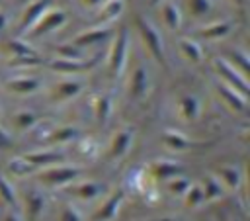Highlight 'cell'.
I'll list each match as a JSON object with an SVG mask.
<instances>
[{
  "label": "cell",
  "instance_id": "6da1fadb",
  "mask_svg": "<svg viewBox=\"0 0 250 221\" xmlns=\"http://www.w3.org/2000/svg\"><path fill=\"white\" fill-rule=\"evenodd\" d=\"M137 25H139V31H141V37H143L146 49L152 53V57H154L162 66H166V55H164L162 37H160L158 29L154 27V23H152L148 18H137Z\"/></svg>",
  "mask_w": 250,
  "mask_h": 221
},
{
  "label": "cell",
  "instance_id": "7a4b0ae2",
  "mask_svg": "<svg viewBox=\"0 0 250 221\" xmlns=\"http://www.w3.org/2000/svg\"><path fill=\"white\" fill-rule=\"evenodd\" d=\"M127 47H129V33L127 29H121L115 39H113V45H111V51H109V72L111 76H121L123 68H125V63H127Z\"/></svg>",
  "mask_w": 250,
  "mask_h": 221
},
{
  "label": "cell",
  "instance_id": "3957f363",
  "mask_svg": "<svg viewBox=\"0 0 250 221\" xmlns=\"http://www.w3.org/2000/svg\"><path fill=\"white\" fill-rule=\"evenodd\" d=\"M215 68H217V72L221 74V78L225 80V84H229V86H232L234 90H238L240 94L248 96V82H246V76H244L242 72H238V70L234 68V65L227 63L225 59H217V61H215Z\"/></svg>",
  "mask_w": 250,
  "mask_h": 221
},
{
  "label": "cell",
  "instance_id": "277c9868",
  "mask_svg": "<svg viewBox=\"0 0 250 221\" xmlns=\"http://www.w3.org/2000/svg\"><path fill=\"white\" fill-rule=\"evenodd\" d=\"M66 22V14L62 12V10H45L43 12V16L29 27L31 31H29V35L31 37H39V35H43V33H47V31H53V29H57L59 25H62Z\"/></svg>",
  "mask_w": 250,
  "mask_h": 221
},
{
  "label": "cell",
  "instance_id": "5b68a950",
  "mask_svg": "<svg viewBox=\"0 0 250 221\" xmlns=\"http://www.w3.org/2000/svg\"><path fill=\"white\" fill-rule=\"evenodd\" d=\"M78 174H80V170L76 166H55V168L49 166L37 178L47 186H62V184H68L74 178H78Z\"/></svg>",
  "mask_w": 250,
  "mask_h": 221
},
{
  "label": "cell",
  "instance_id": "8992f818",
  "mask_svg": "<svg viewBox=\"0 0 250 221\" xmlns=\"http://www.w3.org/2000/svg\"><path fill=\"white\" fill-rule=\"evenodd\" d=\"M49 6H51V0H35V2H31V4L25 8L23 16H21L20 31H27V29L43 16V12H45Z\"/></svg>",
  "mask_w": 250,
  "mask_h": 221
},
{
  "label": "cell",
  "instance_id": "52a82bcc",
  "mask_svg": "<svg viewBox=\"0 0 250 221\" xmlns=\"http://www.w3.org/2000/svg\"><path fill=\"white\" fill-rule=\"evenodd\" d=\"M94 65V61H82V59H55L51 63V68L62 74H74V72H84Z\"/></svg>",
  "mask_w": 250,
  "mask_h": 221
},
{
  "label": "cell",
  "instance_id": "ba28073f",
  "mask_svg": "<svg viewBox=\"0 0 250 221\" xmlns=\"http://www.w3.org/2000/svg\"><path fill=\"white\" fill-rule=\"evenodd\" d=\"M123 198H125L123 190H115L113 196H109V198L104 201V205L98 209L96 219H98V221H109V219H113L115 213H117V209H119V205H121V199H123Z\"/></svg>",
  "mask_w": 250,
  "mask_h": 221
},
{
  "label": "cell",
  "instance_id": "9c48e42d",
  "mask_svg": "<svg viewBox=\"0 0 250 221\" xmlns=\"http://www.w3.org/2000/svg\"><path fill=\"white\" fill-rule=\"evenodd\" d=\"M109 35H111V31L107 27H94V29H88V31L80 33L78 37H74L72 45H76V47H88V45L105 41Z\"/></svg>",
  "mask_w": 250,
  "mask_h": 221
},
{
  "label": "cell",
  "instance_id": "30bf717a",
  "mask_svg": "<svg viewBox=\"0 0 250 221\" xmlns=\"http://www.w3.org/2000/svg\"><path fill=\"white\" fill-rule=\"evenodd\" d=\"M80 90H82V84L80 82H76V80H62V82H59V84L53 86L51 96L57 102H64V100L74 98Z\"/></svg>",
  "mask_w": 250,
  "mask_h": 221
},
{
  "label": "cell",
  "instance_id": "8fae6325",
  "mask_svg": "<svg viewBox=\"0 0 250 221\" xmlns=\"http://www.w3.org/2000/svg\"><path fill=\"white\" fill-rule=\"evenodd\" d=\"M217 90H219V94L223 96V100H225L230 108H234V110H238V111H242V110L246 108V96L240 94L238 90H234L232 86H229V84H217Z\"/></svg>",
  "mask_w": 250,
  "mask_h": 221
},
{
  "label": "cell",
  "instance_id": "7c38bea8",
  "mask_svg": "<svg viewBox=\"0 0 250 221\" xmlns=\"http://www.w3.org/2000/svg\"><path fill=\"white\" fill-rule=\"evenodd\" d=\"M39 88V80L37 78H27V76H20V78H10L6 82V90L14 92V94H31Z\"/></svg>",
  "mask_w": 250,
  "mask_h": 221
},
{
  "label": "cell",
  "instance_id": "4fadbf2b",
  "mask_svg": "<svg viewBox=\"0 0 250 221\" xmlns=\"http://www.w3.org/2000/svg\"><path fill=\"white\" fill-rule=\"evenodd\" d=\"M131 139H133L131 131H127V129L117 131L115 137H113V141H111V147H109V156H111V158L123 156V155L129 151V147H131Z\"/></svg>",
  "mask_w": 250,
  "mask_h": 221
},
{
  "label": "cell",
  "instance_id": "5bb4252c",
  "mask_svg": "<svg viewBox=\"0 0 250 221\" xmlns=\"http://www.w3.org/2000/svg\"><path fill=\"white\" fill-rule=\"evenodd\" d=\"M148 168H150V174L158 180H168V178L180 174V170H182L180 164H176L172 160H154Z\"/></svg>",
  "mask_w": 250,
  "mask_h": 221
},
{
  "label": "cell",
  "instance_id": "9a60e30c",
  "mask_svg": "<svg viewBox=\"0 0 250 221\" xmlns=\"http://www.w3.org/2000/svg\"><path fill=\"white\" fill-rule=\"evenodd\" d=\"M160 14H162V20H164L166 27H170L172 31L180 29V25H182V14H180V8H178L176 2L166 0L162 4V12Z\"/></svg>",
  "mask_w": 250,
  "mask_h": 221
},
{
  "label": "cell",
  "instance_id": "2e32d148",
  "mask_svg": "<svg viewBox=\"0 0 250 221\" xmlns=\"http://www.w3.org/2000/svg\"><path fill=\"white\" fill-rule=\"evenodd\" d=\"M43 207H45V199L39 192H29L25 196V219L27 221H37Z\"/></svg>",
  "mask_w": 250,
  "mask_h": 221
},
{
  "label": "cell",
  "instance_id": "e0dca14e",
  "mask_svg": "<svg viewBox=\"0 0 250 221\" xmlns=\"http://www.w3.org/2000/svg\"><path fill=\"white\" fill-rule=\"evenodd\" d=\"M129 90H131V96L133 98H143L148 90V74L143 66L135 68L133 76H131V84H129Z\"/></svg>",
  "mask_w": 250,
  "mask_h": 221
},
{
  "label": "cell",
  "instance_id": "ac0fdd59",
  "mask_svg": "<svg viewBox=\"0 0 250 221\" xmlns=\"http://www.w3.org/2000/svg\"><path fill=\"white\" fill-rule=\"evenodd\" d=\"M201 190H203V201H211L215 198H219L223 194L221 188V180L213 174H205L201 180Z\"/></svg>",
  "mask_w": 250,
  "mask_h": 221
},
{
  "label": "cell",
  "instance_id": "d6986e66",
  "mask_svg": "<svg viewBox=\"0 0 250 221\" xmlns=\"http://www.w3.org/2000/svg\"><path fill=\"white\" fill-rule=\"evenodd\" d=\"M178 108H180V115L188 121H195L197 115H199V102L195 96H184L180 98L178 102Z\"/></svg>",
  "mask_w": 250,
  "mask_h": 221
},
{
  "label": "cell",
  "instance_id": "ffe728a7",
  "mask_svg": "<svg viewBox=\"0 0 250 221\" xmlns=\"http://www.w3.org/2000/svg\"><path fill=\"white\" fill-rule=\"evenodd\" d=\"M162 141H164V145H166L168 149H172V151H184V149H189V147L195 145V143H191L188 137H184V135L178 133V131H164V133H162Z\"/></svg>",
  "mask_w": 250,
  "mask_h": 221
},
{
  "label": "cell",
  "instance_id": "44dd1931",
  "mask_svg": "<svg viewBox=\"0 0 250 221\" xmlns=\"http://www.w3.org/2000/svg\"><path fill=\"white\" fill-rule=\"evenodd\" d=\"M35 168L39 166H49V164H57V162H62L64 156L61 153H29V155H23Z\"/></svg>",
  "mask_w": 250,
  "mask_h": 221
},
{
  "label": "cell",
  "instance_id": "7402d4cb",
  "mask_svg": "<svg viewBox=\"0 0 250 221\" xmlns=\"http://www.w3.org/2000/svg\"><path fill=\"white\" fill-rule=\"evenodd\" d=\"M178 47H180L182 55H184L186 59H189L191 63H199V61H201V57H203L201 45H199L197 41H193V39H188V37H184V39H180Z\"/></svg>",
  "mask_w": 250,
  "mask_h": 221
},
{
  "label": "cell",
  "instance_id": "603a6c76",
  "mask_svg": "<svg viewBox=\"0 0 250 221\" xmlns=\"http://www.w3.org/2000/svg\"><path fill=\"white\" fill-rule=\"evenodd\" d=\"M230 29H232L230 22H215L211 25H205L199 31V35L205 39H219V37H225L227 33H230Z\"/></svg>",
  "mask_w": 250,
  "mask_h": 221
},
{
  "label": "cell",
  "instance_id": "cb8c5ba5",
  "mask_svg": "<svg viewBox=\"0 0 250 221\" xmlns=\"http://www.w3.org/2000/svg\"><path fill=\"white\" fill-rule=\"evenodd\" d=\"M217 174L221 178V184H225L229 188H238L240 186V170L238 168H234V166H219Z\"/></svg>",
  "mask_w": 250,
  "mask_h": 221
},
{
  "label": "cell",
  "instance_id": "d4e9b609",
  "mask_svg": "<svg viewBox=\"0 0 250 221\" xmlns=\"http://www.w3.org/2000/svg\"><path fill=\"white\" fill-rule=\"evenodd\" d=\"M123 0H105L102 10H100V20L102 22H111L123 12Z\"/></svg>",
  "mask_w": 250,
  "mask_h": 221
},
{
  "label": "cell",
  "instance_id": "484cf974",
  "mask_svg": "<svg viewBox=\"0 0 250 221\" xmlns=\"http://www.w3.org/2000/svg\"><path fill=\"white\" fill-rule=\"evenodd\" d=\"M6 51H8L12 57H31V55H35V51H33L27 43H23V41H20V39H10V41H6Z\"/></svg>",
  "mask_w": 250,
  "mask_h": 221
},
{
  "label": "cell",
  "instance_id": "4316f807",
  "mask_svg": "<svg viewBox=\"0 0 250 221\" xmlns=\"http://www.w3.org/2000/svg\"><path fill=\"white\" fill-rule=\"evenodd\" d=\"M100 192H102L100 182H84V184H80V186H76V188H74V194H76L80 199H84V201L94 199Z\"/></svg>",
  "mask_w": 250,
  "mask_h": 221
},
{
  "label": "cell",
  "instance_id": "83f0119b",
  "mask_svg": "<svg viewBox=\"0 0 250 221\" xmlns=\"http://www.w3.org/2000/svg\"><path fill=\"white\" fill-rule=\"evenodd\" d=\"M94 111H96V117H98V121L100 123H104L105 119H107V115H109V111H111V98L109 96H100L98 100H96V104H94Z\"/></svg>",
  "mask_w": 250,
  "mask_h": 221
},
{
  "label": "cell",
  "instance_id": "f1b7e54d",
  "mask_svg": "<svg viewBox=\"0 0 250 221\" xmlns=\"http://www.w3.org/2000/svg\"><path fill=\"white\" fill-rule=\"evenodd\" d=\"M0 199L8 205V207H14L16 205V192L12 188V184L0 174Z\"/></svg>",
  "mask_w": 250,
  "mask_h": 221
},
{
  "label": "cell",
  "instance_id": "f546056e",
  "mask_svg": "<svg viewBox=\"0 0 250 221\" xmlns=\"http://www.w3.org/2000/svg\"><path fill=\"white\" fill-rule=\"evenodd\" d=\"M80 133H78V129H74V127H61V129H57V131H53L51 135H49V141L51 143H66V141H70V139H74V137H78Z\"/></svg>",
  "mask_w": 250,
  "mask_h": 221
},
{
  "label": "cell",
  "instance_id": "4dcf8cb0",
  "mask_svg": "<svg viewBox=\"0 0 250 221\" xmlns=\"http://www.w3.org/2000/svg\"><path fill=\"white\" fill-rule=\"evenodd\" d=\"M10 170L14 172V174H20V176H23V174H29V172H33L35 170V166L25 158V156H18V158H14V160H10Z\"/></svg>",
  "mask_w": 250,
  "mask_h": 221
},
{
  "label": "cell",
  "instance_id": "1f68e13d",
  "mask_svg": "<svg viewBox=\"0 0 250 221\" xmlns=\"http://www.w3.org/2000/svg\"><path fill=\"white\" fill-rule=\"evenodd\" d=\"M201 201H203V190H201V186H199V184L189 186V188L186 190V205H188V207H195V205H199Z\"/></svg>",
  "mask_w": 250,
  "mask_h": 221
},
{
  "label": "cell",
  "instance_id": "d6a6232c",
  "mask_svg": "<svg viewBox=\"0 0 250 221\" xmlns=\"http://www.w3.org/2000/svg\"><path fill=\"white\" fill-rule=\"evenodd\" d=\"M188 8L193 18H199L211 10V0H188Z\"/></svg>",
  "mask_w": 250,
  "mask_h": 221
},
{
  "label": "cell",
  "instance_id": "836d02e7",
  "mask_svg": "<svg viewBox=\"0 0 250 221\" xmlns=\"http://www.w3.org/2000/svg\"><path fill=\"white\" fill-rule=\"evenodd\" d=\"M55 51H57V55H59L61 59H82L80 47H76V45H72V43H68V45H59Z\"/></svg>",
  "mask_w": 250,
  "mask_h": 221
},
{
  "label": "cell",
  "instance_id": "e575fe53",
  "mask_svg": "<svg viewBox=\"0 0 250 221\" xmlns=\"http://www.w3.org/2000/svg\"><path fill=\"white\" fill-rule=\"evenodd\" d=\"M59 221H82V215H80V211H78L72 203H64V205L61 207Z\"/></svg>",
  "mask_w": 250,
  "mask_h": 221
},
{
  "label": "cell",
  "instance_id": "d590c367",
  "mask_svg": "<svg viewBox=\"0 0 250 221\" xmlns=\"http://www.w3.org/2000/svg\"><path fill=\"white\" fill-rule=\"evenodd\" d=\"M168 188H170L172 194H186V190L189 188V180L184 178V176H180V174H176V176L170 178Z\"/></svg>",
  "mask_w": 250,
  "mask_h": 221
},
{
  "label": "cell",
  "instance_id": "8d00e7d4",
  "mask_svg": "<svg viewBox=\"0 0 250 221\" xmlns=\"http://www.w3.org/2000/svg\"><path fill=\"white\" fill-rule=\"evenodd\" d=\"M14 123H16L18 129H29L35 123V115L31 111H21V113H18L14 117Z\"/></svg>",
  "mask_w": 250,
  "mask_h": 221
},
{
  "label": "cell",
  "instance_id": "74e56055",
  "mask_svg": "<svg viewBox=\"0 0 250 221\" xmlns=\"http://www.w3.org/2000/svg\"><path fill=\"white\" fill-rule=\"evenodd\" d=\"M230 59H232V65H238L240 72L246 76V72H248V55L242 53V51H234V53H230Z\"/></svg>",
  "mask_w": 250,
  "mask_h": 221
},
{
  "label": "cell",
  "instance_id": "f35d334b",
  "mask_svg": "<svg viewBox=\"0 0 250 221\" xmlns=\"http://www.w3.org/2000/svg\"><path fill=\"white\" fill-rule=\"evenodd\" d=\"M10 145H12L10 135H8L4 129H0V149H6V147H10Z\"/></svg>",
  "mask_w": 250,
  "mask_h": 221
},
{
  "label": "cell",
  "instance_id": "ab89813d",
  "mask_svg": "<svg viewBox=\"0 0 250 221\" xmlns=\"http://www.w3.org/2000/svg\"><path fill=\"white\" fill-rule=\"evenodd\" d=\"M4 221H21V217L18 215V211H10V213L4 217Z\"/></svg>",
  "mask_w": 250,
  "mask_h": 221
},
{
  "label": "cell",
  "instance_id": "60d3db41",
  "mask_svg": "<svg viewBox=\"0 0 250 221\" xmlns=\"http://www.w3.org/2000/svg\"><path fill=\"white\" fill-rule=\"evenodd\" d=\"M80 2H82V4L86 6V8H94V6H98V4H102L104 0H80Z\"/></svg>",
  "mask_w": 250,
  "mask_h": 221
},
{
  "label": "cell",
  "instance_id": "b9f144b4",
  "mask_svg": "<svg viewBox=\"0 0 250 221\" xmlns=\"http://www.w3.org/2000/svg\"><path fill=\"white\" fill-rule=\"evenodd\" d=\"M6 22H8V18H6V14L4 12H0V31L6 27Z\"/></svg>",
  "mask_w": 250,
  "mask_h": 221
},
{
  "label": "cell",
  "instance_id": "7bdbcfd3",
  "mask_svg": "<svg viewBox=\"0 0 250 221\" xmlns=\"http://www.w3.org/2000/svg\"><path fill=\"white\" fill-rule=\"evenodd\" d=\"M236 2H238V4H242V2H244V0H236Z\"/></svg>",
  "mask_w": 250,
  "mask_h": 221
},
{
  "label": "cell",
  "instance_id": "ee69618b",
  "mask_svg": "<svg viewBox=\"0 0 250 221\" xmlns=\"http://www.w3.org/2000/svg\"><path fill=\"white\" fill-rule=\"evenodd\" d=\"M154 2H158V0H154Z\"/></svg>",
  "mask_w": 250,
  "mask_h": 221
}]
</instances>
